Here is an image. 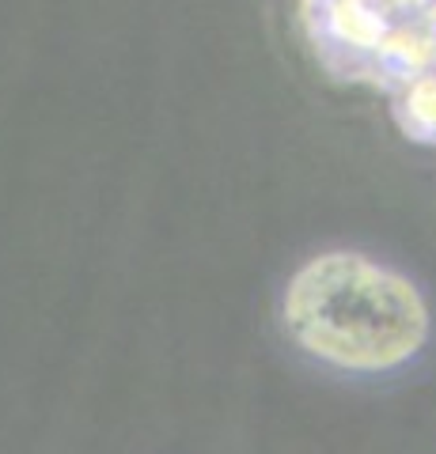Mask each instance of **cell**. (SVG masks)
I'll use <instances>...</instances> for the list:
<instances>
[{
    "mask_svg": "<svg viewBox=\"0 0 436 454\" xmlns=\"http://www.w3.org/2000/svg\"><path fill=\"white\" fill-rule=\"evenodd\" d=\"M289 330L315 356L345 367H391L425 337V307L402 277L364 258H319L289 288Z\"/></svg>",
    "mask_w": 436,
    "mask_h": 454,
    "instance_id": "obj_1",
    "label": "cell"
}]
</instances>
